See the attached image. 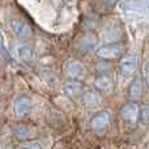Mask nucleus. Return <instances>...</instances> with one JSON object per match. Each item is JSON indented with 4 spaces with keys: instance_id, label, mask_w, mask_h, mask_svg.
<instances>
[{
    "instance_id": "obj_19",
    "label": "nucleus",
    "mask_w": 149,
    "mask_h": 149,
    "mask_svg": "<svg viewBox=\"0 0 149 149\" xmlns=\"http://www.w3.org/2000/svg\"><path fill=\"white\" fill-rule=\"evenodd\" d=\"M144 74H145V81H147V86L149 88V63H147L144 68Z\"/></svg>"
},
{
    "instance_id": "obj_20",
    "label": "nucleus",
    "mask_w": 149,
    "mask_h": 149,
    "mask_svg": "<svg viewBox=\"0 0 149 149\" xmlns=\"http://www.w3.org/2000/svg\"><path fill=\"white\" fill-rule=\"evenodd\" d=\"M24 147L25 148H42V145L36 143V144H26V145H24Z\"/></svg>"
},
{
    "instance_id": "obj_9",
    "label": "nucleus",
    "mask_w": 149,
    "mask_h": 149,
    "mask_svg": "<svg viewBox=\"0 0 149 149\" xmlns=\"http://www.w3.org/2000/svg\"><path fill=\"white\" fill-rule=\"evenodd\" d=\"M65 71L73 79H84L85 74H86V68L82 64L80 60H70L67 63V67H65Z\"/></svg>"
},
{
    "instance_id": "obj_17",
    "label": "nucleus",
    "mask_w": 149,
    "mask_h": 149,
    "mask_svg": "<svg viewBox=\"0 0 149 149\" xmlns=\"http://www.w3.org/2000/svg\"><path fill=\"white\" fill-rule=\"evenodd\" d=\"M140 120L144 124H149V103L140 109Z\"/></svg>"
},
{
    "instance_id": "obj_2",
    "label": "nucleus",
    "mask_w": 149,
    "mask_h": 149,
    "mask_svg": "<svg viewBox=\"0 0 149 149\" xmlns=\"http://www.w3.org/2000/svg\"><path fill=\"white\" fill-rule=\"evenodd\" d=\"M111 123V115L107 111H100L98 114H95L90 120V127H92L93 132L95 134H102L110 127Z\"/></svg>"
},
{
    "instance_id": "obj_5",
    "label": "nucleus",
    "mask_w": 149,
    "mask_h": 149,
    "mask_svg": "<svg viewBox=\"0 0 149 149\" xmlns=\"http://www.w3.org/2000/svg\"><path fill=\"white\" fill-rule=\"evenodd\" d=\"M123 28H122L119 24H110L105 28L102 34V38L105 42L107 43H116V42L122 41L123 38Z\"/></svg>"
},
{
    "instance_id": "obj_16",
    "label": "nucleus",
    "mask_w": 149,
    "mask_h": 149,
    "mask_svg": "<svg viewBox=\"0 0 149 149\" xmlns=\"http://www.w3.org/2000/svg\"><path fill=\"white\" fill-rule=\"evenodd\" d=\"M13 132H15V135L18 139H26L30 135V128L28 126H25V124H17L15 127V130H13Z\"/></svg>"
},
{
    "instance_id": "obj_7",
    "label": "nucleus",
    "mask_w": 149,
    "mask_h": 149,
    "mask_svg": "<svg viewBox=\"0 0 149 149\" xmlns=\"http://www.w3.org/2000/svg\"><path fill=\"white\" fill-rule=\"evenodd\" d=\"M137 70V56L135 54H128L120 62V73L123 77L128 79L135 74Z\"/></svg>"
},
{
    "instance_id": "obj_14",
    "label": "nucleus",
    "mask_w": 149,
    "mask_h": 149,
    "mask_svg": "<svg viewBox=\"0 0 149 149\" xmlns=\"http://www.w3.org/2000/svg\"><path fill=\"white\" fill-rule=\"evenodd\" d=\"M82 103L85 107L88 109H97L98 106H101V97L94 92H85L82 94Z\"/></svg>"
},
{
    "instance_id": "obj_13",
    "label": "nucleus",
    "mask_w": 149,
    "mask_h": 149,
    "mask_svg": "<svg viewBox=\"0 0 149 149\" xmlns=\"http://www.w3.org/2000/svg\"><path fill=\"white\" fill-rule=\"evenodd\" d=\"M94 86L97 88V90L102 93H110L113 90V80L110 79V76L107 74H100L94 81Z\"/></svg>"
},
{
    "instance_id": "obj_6",
    "label": "nucleus",
    "mask_w": 149,
    "mask_h": 149,
    "mask_svg": "<svg viewBox=\"0 0 149 149\" xmlns=\"http://www.w3.org/2000/svg\"><path fill=\"white\" fill-rule=\"evenodd\" d=\"M123 55V47L119 45H110V46H103L97 50V56L103 60H115Z\"/></svg>"
},
{
    "instance_id": "obj_12",
    "label": "nucleus",
    "mask_w": 149,
    "mask_h": 149,
    "mask_svg": "<svg viewBox=\"0 0 149 149\" xmlns=\"http://www.w3.org/2000/svg\"><path fill=\"white\" fill-rule=\"evenodd\" d=\"M97 37L94 36V34L89 33V34H85V36H82L81 38H80V42H79V47L80 50H82V51L85 52H89V51H93L94 50V47L97 46Z\"/></svg>"
},
{
    "instance_id": "obj_8",
    "label": "nucleus",
    "mask_w": 149,
    "mask_h": 149,
    "mask_svg": "<svg viewBox=\"0 0 149 149\" xmlns=\"http://www.w3.org/2000/svg\"><path fill=\"white\" fill-rule=\"evenodd\" d=\"M31 111V101L29 97H20L15 102V114L17 118H25Z\"/></svg>"
},
{
    "instance_id": "obj_1",
    "label": "nucleus",
    "mask_w": 149,
    "mask_h": 149,
    "mask_svg": "<svg viewBox=\"0 0 149 149\" xmlns=\"http://www.w3.org/2000/svg\"><path fill=\"white\" fill-rule=\"evenodd\" d=\"M120 9L132 15L149 16V0H126L120 4Z\"/></svg>"
},
{
    "instance_id": "obj_3",
    "label": "nucleus",
    "mask_w": 149,
    "mask_h": 149,
    "mask_svg": "<svg viewBox=\"0 0 149 149\" xmlns=\"http://www.w3.org/2000/svg\"><path fill=\"white\" fill-rule=\"evenodd\" d=\"M120 118L126 123L135 124L140 119V107L136 102H128L124 103L120 109Z\"/></svg>"
},
{
    "instance_id": "obj_10",
    "label": "nucleus",
    "mask_w": 149,
    "mask_h": 149,
    "mask_svg": "<svg viewBox=\"0 0 149 149\" xmlns=\"http://www.w3.org/2000/svg\"><path fill=\"white\" fill-rule=\"evenodd\" d=\"M143 93H144V84H143L140 77H136V79H134L132 82L130 84L128 95L132 101H139L140 98L143 97Z\"/></svg>"
},
{
    "instance_id": "obj_11",
    "label": "nucleus",
    "mask_w": 149,
    "mask_h": 149,
    "mask_svg": "<svg viewBox=\"0 0 149 149\" xmlns=\"http://www.w3.org/2000/svg\"><path fill=\"white\" fill-rule=\"evenodd\" d=\"M63 89H64L65 94L71 98H74L82 92V82L77 79L70 80L67 81L64 85H63Z\"/></svg>"
},
{
    "instance_id": "obj_4",
    "label": "nucleus",
    "mask_w": 149,
    "mask_h": 149,
    "mask_svg": "<svg viewBox=\"0 0 149 149\" xmlns=\"http://www.w3.org/2000/svg\"><path fill=\"white\" fill-rule=\"evenodd\" d=\"M9 25H10L12 31L16 34V37L20 39H29L31 37V34H33L30 25L26 21L21 20V18H13V20H10Z\"/></svg>"
},
{
    "instance_id": "obj_15",
    "label": "nucleus",
    "mask_w": 149,
    "mask_h": 149,
    "mask_svg": "<svg viewBox=\"0 0 149 149\" xmlns=\"http://www.w3.org/2000/svg\"><path fill=\"white\" fill-rule=\"evenodd\" d=\"M16 54L25 63H30L31 59H33V51H31V49L28 46H24V45L16 47Z\"/></svg>"
},
{
    "instance_id": "obj_18",
    "label": "nucleus",
    "mask_w": 149,
    "mask_h": 149,
    "mask_svg": "<svg viewBox=\"0 0 149 149\" xmlns=\"http://www.w3.org/2000/svg\"><path fill=\"white\" fill-rule=\"evenodd\" d=\"M118 1L119 0H102V7L106 8V9H111Z\"/></svg>"
}]
</instances>
